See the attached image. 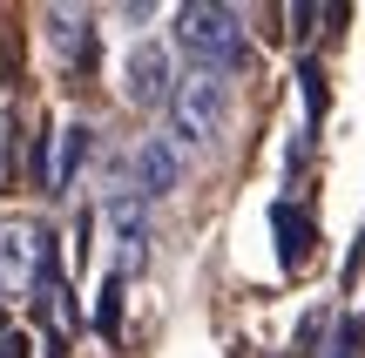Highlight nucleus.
Masks as SVG:
<instances>
[{
	"instance_id": "obj_1",
	"label": "nucleus",
	"mask_w": 365,
	"mask_h": 358,
	"mask_svg": "<svg viewBox=\"0 0 365 358\" xmlns=\"http://www.w3.org/2000/svg\"><path fill=\"white\" fill-rule=\"evenodd\" d=\"M176 41L203 61V75H223V68L244 61L237 7H217V0H190V7H176Z\"/></svg>"
},
{
	"instance_id": "obj_2",
	"label": "nucleus",
	"mask_w": 365,
	"mask_h": 358,
	"mask_svg": "<svg viewBox=\"0 0 365 358\" xmlns=\"http://www.w3.org/2000/svg\"><path fill=\"white\" fill-rule=\"evenodd\" d=\"M223 115H230V88L223 75H182L176 95H170V122H176V149H203L223 135Z\"/></svg>"
},
{
	"instance_id": "obj_3",
	"label": "nucleus",
	"mask_w": 365,
	"mask_h": 358,
	"mask_svg": "<svg viewBox=\"0 0 365 358\" xmlns=\"http://www.w3.org/2000/svg\"><path fill=\"white\" fill-rule=\"evenodd\" d=\"M41 264H48V230L27 223V216H7L0 223V291L14 298L41 291Z\"/></svg>"
},
{
	"instance_id": "obj_4",
	"label": "nucleus",
	"mask_w": 365,
	"mask_h": 358,
	"mask_svg": "<svg viewBox=\"0 0 365 358\" xmlns=\"http://www.w3.org/2000/svg\"><path fill=\"white\" fill-rule=\"evenodd\" d=\"M176 183H182V149H176V135H143L135 156H129V189L149 203V196H170Z\"/></svg>"
},
{
	"instance_id": "obj_5",
	"label": "nucleus",
	"mask_w": 365,
	"mask_h": 358,
	"mask_svg": "<svg viewBox=\"0 0 365 358\" xmlns=\"http://www.w3.org/2000/svg\"><path fill=\"white\" fill-rule=\"evenodd\" d=\"M122 95H129L135 108H156L176 95V75H170V54L156 48V41H143V48L122 61Z\"/></svg>"
},
{
	"instance_id": "obj_6",
	"label": "nucleus",
	"mask_w": 365,
	"mask_h": 358,
	"mask_svg": "<svg viewBox=\"0 0 365 358\" xmlns=\"http://www.w3.org/2000/svg\"><path fill=\"white\" fill-rule=\"evenodd\" d=\"M108 223H115V243H122V270H135L149 257V203L135 189H108Z\"/></svg>"
},
{
	"instance_id": "obj_7",
	"label": "nucleus",
	"mask_w": 365,
	"mask_h": 358,
	"mask_svg": "<svg viewBox=\"0 0 365 358\" xmlns=\"http://www.w3.org/2000/svg\"><path fill=\"white\" fill-rule=\"evenodd\" d=\"M81 149H88V129H81V122H68V129H61V142H54V162H48V189H68V183H75Z\"/></svg>"
},
{
	"instance_id": "obj_8",
	"label": "nucleus",
	"mask_w": 365,
	"mask_h": 358,
	"mask_svg": "<svg viewBox=\"0 0 365 358\" xmlns=\"http://www.w3.org/2000/svg\"><path fill=\"white\" fill-rule=\"evenodd\" d=\"M271 223H277V257H284V270H291V264H298V251H304V243H298L304 216L291 210V203H277V210H271Z\"/></svg>"
},
{
	"instance_id": "obj_9",
	"label": "nucleus",
	"mask_w": 365,
	"mask_h": 358,
	"mask_svg": "<svg viewBox=\"0 0 365 358\" xmlns=\"http://www.w3.org/2000/svg\"><path fill=\"white\" fill-rule=\"evenodd\" d=\"M95 332H102V338H115V332H122V278H108V284H102V318H95Z\"/></svg>"
},
{
	"instance_id": "obj_10",
	"label": "nucleus",
	"mask_w": 365,
	"mask_h": 358,
	"mask_svg": "<svg viewBox=\"0 0 365 358\" xmlns=\"http://www.w3.org/2000/svg\"><path fill=\"white\" fill-rule=\"evenodd\" d=\"M21 352H27V338H21V332H0V358H21Z\"/></svg>"
}]
</instances>
